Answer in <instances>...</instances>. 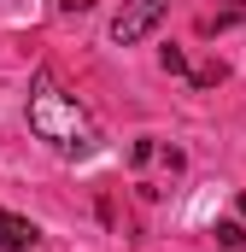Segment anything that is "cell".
I'll use <instances>...</instances> for the list:
<instances>
[{
  "mask_svg": "<svg viewBox=\"0 0 246 252\" xmlns=\"http://www.w3.org/2000/svg\"><path fill=\"white\" fill-rule=\"evenodd\" d=\"M30 129H35L53 153H64V158H88V153L100 147L94 118L76 106V94H64L47 70H41V76H35V88H30Z\"/></svg>",
  "mask_w": 246,
  "mask_h": 252,
  "instance_id": "cell-1",
  "label": "cell"
},
{
  "mask_svg": "<svg viewBox=\"0 0 246 252\" xmlns=\"http://www.w3.org/2000/svg\"><path fill=\"white\" fill-rule=\"evenodd\" d=\"M164 12H170V0H123V12L112 18V41H118V47L147 41V35L164 24Z\"/></svg>",
  "mask_w": 246,
  "mask_h": 252,
  "instance_id": "cell-2",
  "label": "cell"
},
{
  "mask_svg": "<svg viewBox=\"0 0 246 252\" xmlns=\"http://www.w3.org/2000/svg\"><path fill=\"white\" fill-rule=\"evenodd\" d=\"M41 247V229L18 211H0V252H35Z\"/></svg>",
  "mask_w": 246,
  "mask_h": 252,
  "instance_id": "cell-3",
  "label": "cell"
},
{
  "mask_svg": "<svg viewBox=\"0 0 246 252\" xmlns=\"http://www.w3.org/2000/svg\"><path fill=\"white\" fill-rule=\"evenodd\" d=\"M211 235H217V247H223V252H241V247H246V229L235 223V217H223V223H217Z\"/></svg>",
  "mask_w": 246,
  "mask_h": 252,
  "instance_id": "cell-4",
  "label": "cell"
},
{
  "mask_svg": "<svg viewBox=\"0 0 246 252\" xmlns=\"http://www.w3.org/2000/svg\"><path fill=\"white\" fill-rule=\"evenodd\" d=\"M158 64H164L170 76H182V70H187V53H182V47H164V53H158Z\"/></svg>",
  "mask_w": 246,
  "mask_h": 252,
  "instance_id": "cell-5",
  "label": "cell"
},
{
  "mask_svg": "<svg viewBox=\"0 0 246 252\" xmlns=\"http://www.w3.org/2000/svg\"><path fill=\"white\" fill-rule=\"evenodd\" d=\"M223 76H229V64H205V70H193V82H199V88H217Z\"/></svg>",
  "mask_w": 246,
  "mask_h": 252,
  "instance_id": "cell-6",
  "label": "cell"
},
{
  "mask_svg": "<svg viewBox=\"0 0 246 252\" xmlns=\"http://www.w3.org/2000/svg\"><path fill=\"white\" fill-rule=\"evenodd\" d=\"M94 0H59V12H88Z\"/></svg>",
  "mask_w": 246,
  "mask_h": 252,
  "instance_id": "cell-7",
  "label": "cell"
},
{
  "mask_svg": "<svg viewBox=\"0 0 246 252\" xmlns=\"http://www.w3.org/2000/svg\"><path fill=\"white\" fill-rule=\"evenodd\" d=\"M229 12H235V18H241V12H246V0H229Z\"/></svg>",
  "mask_w": 246,
  "mask_h": 252,
  "instance_id": "cell-8",
  "label": "cell"
},
{
  "mask_svg": "<svg viewBox=\"0 0 246 252\" xmlns=\"http://www.w3.org/2000/svg\"><path fill=\"white\" fill-rule=\"evenodd\" d=\"M241 217H246V193H241Z\"/></svg>",
  "mask_w": 246,
  "mask_h": 252,
  "instance_id": "cell-9",
  "label": "cell"
}]
</instances>
